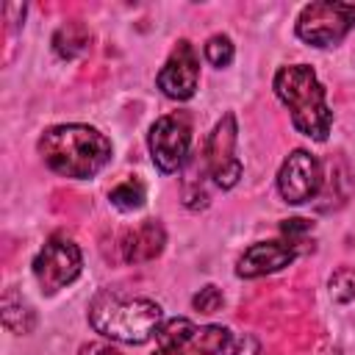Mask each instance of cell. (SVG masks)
<instances>
[{
    "label": "cell",
    "mask_w": 355,
    "mask_h": 355,
    "mask_svg": "<svg viewBox=\"0 0 355 355\" xmlns=\"http://www.w3.org/2000/svg\"><path fill=\"white\" fill-rule=\"evenodd\" d=\"M236 139H239L236 116L225 114L205 141L202 158L208 166V178H214L219 189H233L241 178V161L236 158Z\"/></svg>",
    "instance_id": "cell-8"
},
{
    "label": "cell",
    "mask_w": 355,
    "mask_h": 355,
    "mask_svg": "<svg viewBox=\"0 0 355 355\" xmlns=\"http://www.w3.org/2000/svg\"><path fill=\"white\" fill-rule=\"evenodd\" d=\"M155 83L169 100H191L194 97V92L200 86V55L189 39H180L172 47Z\"/></svg>",
    "instance_id": "cell-10"
},
{
    "label": "cell",
    "mask_w": 355,
    "mask_h": 355,
    "mask_svg": "<svg viewBox=\"0 0 355 355\" xmlns=\"http://www.w3.org/2000/svg\"><path fill=\"white\" fill-rule=\"evenodd\" d=\"M294 258H297V247L288 244L286 239H280V241H255L239 255L236 275L244 277V280H255V277L280 272L283 266L294 263Z\"/></svg>",
    "instance_id": "cell-11"
},
{
    "label": "cell",
    "mask_w": 355,
    "mask_h": 355,
    "mask_svg": "<svg viewBox=\"0 0 355 355\" xmlns=\"http://www.w3.org/2000/svg\"><path fill=\"white\" fill-rule=\"evenodd\" d=\"M89 324L108 341L144 344L158 336L164 311L147 297H125L119 288H100L89 302Z\"/></svg>",
    "instance_id": "cell-2"
},
{
    "label": "cell",
    "mask_w": 355,
    "mask_h": 355,
    "mask_svg": "<svg viewBox=\"0 0 355 355\" xmlns=\"http://www.w3.org/2000/svg\"><path fill=\"white\" fill-rule=\"evenodd\" d=\"M327 288H330V297H333L336 302H341V305L349 302V300L355 297V269H349V266L336 269V272L330 275Z\"/></svg>",
    "instance_id": "cell-17"
},
{
    "label": "cell",
    "mask_w": 355,
    "mask_h": 355,
    "mask_svg": "<svg viewBox=\"0 0 355 355\" xmlns=\"http://www.w3.org/2000/svg\"><path fill=\"white\" fill-rule=\"evenodd\" d=\"M313 230V225L308 222V219H302V216H294V219H283V225H280V233H283V239L288 241V244H300L308 233Z\"/></svg>",
    "instance_id": "cell-19"
},
{
    "label": "cell",
    "mask_w": 355,
    "mask_h": 355,
    "mask_svg": "<svg viewBox=\"0 0 355 355\" xmlns=\"http://www.w3.org/2000/svg\"><path fill=\"white\" fill-rule=\"evenodd\" d=\"M80 269H83V255H80V247L69 236L47 239V244L33 258V277H36L42 294H47V297H53L61 288H67L69 283H75Z\"/></svg>",
    "instance_id": "cell-6"
},
{
    "label": "cell",
    "mask_w": 355,
    "mask_h": 355,
    "mask_svg": "<svg viewBox=\"0 0 355 355\" xmlns=\"http://www.w3.org/2000/svg\"><path fill=\"white\" fill-rule=\"evenodd\" d=\"M44 166L61 178L72 180H89L97 172L105 169V164L114 155L111 139L100 133L92 125L69 122V125H53L39 136L36 144Z\"/></svg>",
    "instance_id": "cell-1"
},
{
    "label": "cell",
    "mask_w": 355,
    "mask_h": 355,
    "mask_svg": "<svg viewBox=\"0 0 355 355\" xmlns=\"http://www.w3.org/2000/svg\"><path fill=\"white\" fill-rule=\"evenodd\" d=\"M222 302H225V297H222V291L216 288V286H202L194 297H191V305H194V311H200V313H216L219 308H222Z\"/></svg>",
    "instance_id": "cell-18"
},
{
    "label": "cell",
    "mask_w": 355,
    "mask_h": 355,
    "mask_svg": "<svg viewBox=\"0 0 355 355\" xmlns=\"http://www.w3.org/2000/svg\"><path fill=\"white\" fill-rule=\"evenodd\" d=\"M355 28V3L319 0L308 3L297 17V39L311 47H336Z\"/></svg>",
    "instance_id": "cell-5"
},
{
    "label": "cell",
    "mask_w": 355,
    "mask_h": 355,
    "mask_svg": "<svg viewBox=\"0 0 355 355\" xmlns=\"http://www.w3.org/2000/svg\"><path fill=\"white\" fill-rule=\"evenodd\" d=\"M147 147H150L153 164L161 172H166V175L178 172L186 164L189 150H191V119H189V114L178 111V114L158 116L150 125Z\"/></svg>",
    "instance_id": "cell-7"
},
{
    "label": "cell",
    "mask_w": 355,
    "mask_h": 355,
    "mask_svg": "<svg viewBox=\"0 0 355 355\" xmlns=\"http://www.w3.org/2000/svg\"><path fill=\"white\" fill-rule=\"evenodd\" d=\"M272 89H275L277 100L288 108L291 125L302 136H308L313 141H324L330 136L333 111L327 105V92H324L319 75L313 72V67H308V64L280 67L275 72Z\"/></svg>",
    "instance_id": "cell-3"
},
{
    "label": "cell",
    "mask_w": 355,
    "mask_h": 355,
    "mask_svg": "<svg viewBox=\"0 0 355 355\" xmlns=\"http://www.w3.org/2000/svg\"><path fill=\"white\" fill-rule=\"evenodd\" d=\"M166 230L158 219H144L139 227L128 230L119 241V252L125 263H147L164 252Z\"/></svg>",
    "instance_id": "cell-12"
},
{
    "label": "cell",
    "mask_w": 355,
    "mask_h": 355,
    "mask_svg": "<svg viewBox=\"0 0 355 355\" xmlns=\"http://www.w3.org/2000/svg\"><path fill=\"white\" fill-rule=\"evenodd\" d=\"M144 197H147L144 183L136 180V178H128V180L116 183V186L111 189V194H108L111 205L119 208V211H136V208H141V205H144Z\"/></svg>",
    "instance_id": "cell-15"
},
{
    "label": "cell",
    "mask_w": 355,
    "mask_h": 355,
    "mask_svg": "<svg viewBox=\"0 0 355 355\" xmlns=\"http://www.w3.org/2000/svg\"><path fill=\"white\" fill-rule=\"evenodd\" d=\"M0 313H3V324L17 336L31 333L36 327V311L17 288H6L0 300Z\"/></svg>",
    "instance_id": "cell-13"
},
{
    "label": "cell",
    "mask_w": 355,
    "mask_h": 355,
    "mask_svg": "<svg viewBox=\"0 0 355 355\" xmlns=\"http://www.w3.org/2000/svg\"><path fill=\"white\" fill-rule=\"evenodd\" d=\"M324 183V175H322V164L313 153L308 150H291L288 158L280 164V172H277V191L286 202L291 205H302L308 200H313L319 194Z\"/></svg>",
    "instance_id": "cell-9"
},
{
    "label": "cell",
    "mask_w": 355,
    "mask_h": 355,
    "mask_svg": "<svg viewBox=\"0 0 355 355\" xmlns=\"http://www.w3.org/2000/svg\"><path fill=\"white\" fill-rule=\"evenodd\" d=\"M155 341L169 355H230L233 333L222 324L200 327L191 319L175 316V319H164Z\"/></svg>",
    "instance_id": "cell-4"
},
{
    "label": "cell",
    "mask_w": 355,
    "mask_h": 355,
    "mask_svg": "<svg viewBox=\"0 0 355 355\" xmlns=\"http://www.w3.org/2000/svg\"><path fill=\"white\" fill-rule=\"evenodd\" d=\"M230 355H263V349L252 336H239V338H233Z\"/></svg>",
    "instance_id": "cell-20"
},
{
    "label": "cell",
    "mask_w": 355,
    "mask_h": 355,
    "mask_svg": "<svg viewBox=\"0 0 355 355\" xmlns=\"http://www.w3.org/2000/svg\"><path fill=\"white\" fill-rule=\"evenodd\" d=\"M78 355H122L114 344H105V341H92V344H83L78 349Z\"/></svg>",
    "instance_id": "cell-21"
},
{
    "label": "cell",
    "mask_w": 355,
    "mask_h": 355,
    "mask_svg": "<svg viewBox=\"0 0 355 355\" xmlns=\"http://www.w3.org/2000/svg\"><path fill=\"white\" fill-rule=\"evenodd\" d=\"M89 42H92V33L83 22L72 19V22H64L55 33H53V50L58 58L64 61H72L78 55H83L89 50Z\"/></svg>",
    "instance_id": "cell-14"
},
{
    "label": "cell",
    "mask_w": 355,
    "mask_h": 355,
    "mask_svg": "<svg viewBox=\"0 0 355 355\" xmlns=\"http://www.w3.org/2000/svg\"><path fill=\"white\" fill-rule=\"evenodd\" d=\"M233 55H236V47H233V39H230V36L214 33V36L205 42V58H208V64H214L216 69L230 67Z\"/></svg>",
    "instance_id": "cell-16"
}]
</instances>
